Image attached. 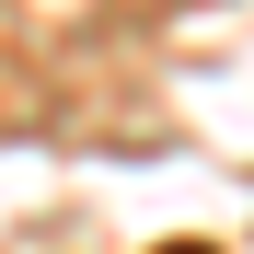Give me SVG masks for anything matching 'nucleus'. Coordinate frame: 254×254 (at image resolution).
<instances>
[{
	"mask_svg": "<svg viewBox=\"0 0 254 254\" xmlns=\"http://www.w3.org/2000/svg\"><path fill=\"white\" fill-rule=\"evenodd\" d=\"M162 254H208V243H162Z\"/></svg>",
	"mask_w": 254,
	"mask_h": 254,
	"instance_id": "nucleus-1",
	"label": "nucleus"
}]
</instances>
